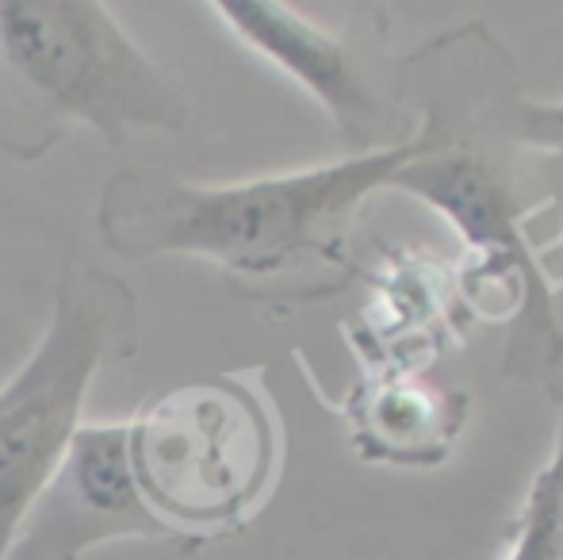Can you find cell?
<instances>
[{"label": "cell", "instance_id": "cell-1", "mask_svg": "<svg viewBox=\"0 0 563 560\" xmlns=\"http://www.w3.org/2000/svg\"><path fill=\"white\" fill-rule=\"evenodd\" d=\"M449 142L426 128L391 146L356 150L330 165L196 185L146 165H123L100 185V242L123 262L200 257L238 288L284 292L307 265L338 270L353 216L395 173Z\"/></svg>", "mask_w": 563, "mask_h": 560}, {"label": "cell", "instance_id": "cell-2", "mask_svg": "<svg viewBox=\"0 0 563 560\" xmlns=\"http://www.w3.org/2000/svg\"><path fill=\"white\" fill-rule=\"evenodd\" d=\"M180 77L150 58L104 0H0V154L38 162L74 128L123 146L188 128Z\"/></svg>", "mask_w": 563, "mask_h": 560}, {"label": "cell", "instance_id": "cell-3", "mask_svg": "<svg viewBox=\"0 0 563 560\" xmlns=\"http://www.w3.org/2000/svg\"><path fill=\"white\" fill-rule=\"evenodd\" d=\"M126 461L180 549L238 534L280 472V422L245 373L150 396L126 419Z\"/></svg>", "mask_w": 563, "mask_h": 560}, {"label": "cell", "instance_id": "cell-4", "mask_svg": "<svg viewBox=\"0 0 563 560\" xmlns=\"http://www.w3.org/2000/svg\"><path fill=\"white\" fill-rule=\"evenodd\" d=\"M139 342L142 311L131 284L77 257L62 265L43 338L0 388V557L81 430L92 376L108 361L134 358Z\"/></svg>", "mask_w": 563, "mask_h": 560}, {"label": "cell", "instance_id": "cell-5", "mask_svg": "<svg viewBox=\"0 0 563 560\" xmlns=\"http://www.w3.org/2000/svg\"><path fill=\"white\" fill-rule=\"evenodd\" d=\"M119 538L173 541V534L134 484L126 422H81L0 560H81L89 549Z\"/></svg>", "mask_w": 563, "mask_h": 560}, {"label": "cell", "instance_id": "cell-6", "mask_svg": "<svg viewBox=\"0 0 563 560\" xmlns=\"http://www.w3.org/2000/svg\"><path fill=\"white\" fill-rule=\"evenodd\" d=\"M395 193H410L449 219L475 254V273L483 284H495L503 311H529L533 330L556 338L552 322V288L544 284L541 262H533L521 216L510 204V193L487 162L449 142L430 154L402 165L391 180Z\"/></svg>", "mask_w": 563, "mask_h": 560}, {"label": "cell", "instance_id": "cell-7", "mask_svg": "<svg viewBox=\"0 0 563 560\" xmlns=\"http://www.w3.org/2000/svg\"><path fill=\"white\" fill-rule=\"evenodd\" d=\"M208 8L253 54L268 58L291 81L303 85L327 108L349 146L368 142L376 123V100L345 39L330 35L296 8L273 4V0H211Z\"/></svg>", "mask_w": 563, "mask_h": 560}, {"label": "cell", "instance_id": "cell-8", "mask_svg": "<svg viewBox=\"0 0 563 560\" xmlns=\"http://www.w3.org/2000/svg\"><path fill=\"white\" fill-rule=\"evenodd\" d=\"M464 415L456 392H433L426 384H372L353 399V441L376 461L433 464L445 457Z\"/></svg>", "mask_w": 563, "mask_h": 560}, {"label": "cell", "instance_id": "cell-9", "mask_svg": "<svg viewBox=\"0 0 563 560\" xmlns=\"http://www.w3.org/2000/svg\"><path fill=\"white\" fill-rule=\"evenodd\" d=\"M521 135L533 146L563 154V105H526L521 108Z\"/></svg>", "mask_w": 563, "mask_h": 560}, {"label": "cell", "instance_id": "cell-10", "mask_svg": "<svg viewBox=\"0 0 563 560\" xmlns=\"http://www.w3.org/2000/svg\"><path fill=\"white\" fill-rule=\"evenodd\" d=\"M560 441H556V453H552V472H556V484H560V526H563V392H560Z\"/></svg>", "mask_w": 563, "mask_h": 560}]
</instances>
